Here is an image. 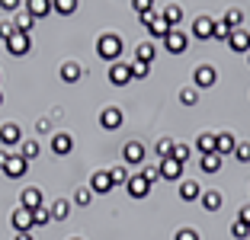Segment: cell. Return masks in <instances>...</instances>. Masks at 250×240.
<instances>
[{
	"mask_svg": "<svg viewBox=\"0 0 250 240\" xmlns=\"http://www.w3.org/2000/svg\"><path fill=\"white\" fill-rule=\"evenodd\" d=\"M122 48H125V42L116 36V32H106V36L96 39V55H100L103 61H112V64H116L119 55H122Z\"/></svg>",
	"mask_w": 250,
	"mask_h": 240,
	"instance_id": "1",
	"label": "cell"
},
{
	"mask_svg": "<svg viewBox=\"0 0 250 240\" xmlns=\"http://www.w3.org/2000/svg\"><path fill=\"white\" fill-rule=\"evenodd\" d=\"M138 20H141V26H145L151 36H157V39H167V32L173 29V26H170L164 16H157V13H145V16H138Z\"/></svg>",
	"mask_w": 250,
	"mask_h": 240,
	"instance_id": "2",
	"label": "cell"
},
{
	"mask_svg": "<svg viewBox=\"0 0 250 240\" xmlns=\"http://www.w3.org/2000/svg\"><path fill=\"white\" fill-rule=\"evenodd\" d=\"M215 80H218V74H215L212 64H196V67H192V87H196V90L215 87Z\"/></svg>",
	"mask_w": 250,
	"mask_h": 240,
	"instance_id": "3",
	"label": "cell"
},
{
	"mask_svg": "<svg viewBox=\"0 0 250 240\" xmlns=\"http://www.w3.org/2000/svg\"><path fill=\"white\" fill-rule=\"evenodd\" d=\"M7 51L13 55V58H22V55H29V51H32V39H29V32H13V36L7 39Z\"/></svg>",
	"mask_w": 250,
	"mask_h": 240,
	"instance_id": "4",
	"label": "cell"
},
{
	"mask_svg": "<svg viewBox=\"0 0 250 240\" xmlns=\"http://www.w3.org/2000/svg\"><path fill=\"white\" fill-rule=\"evenodd\" d=\"M26 173H29V160L20 157V154H10V160L3 163V176L7 180H22Z\"/></svg>",
	"mask_w": 250,
	"mask_h": 240,
	"instance_id": "5",
	"label": "cell"
},
{
	"mask_svg": "<svg viewBox=\"0 0 250 240\" xmlns=\"http://www.w3.org/2000/svg\"><path fill=\"white\" fill-rule=\"evenodd\" d=\"M10 224H13L16 234H29L32 227H36V224H32V211H29V208H22V205L13 211V215H10Z\"/></svg>",
	"mask_w": 250,
	"mask_h": 240,
	"instance_id": "6",
	"label": "cell"
},
{
	"mask_svg": "<svg viewBox=\"0 0 250 240\" xmlns=\"http://www.w3.org/2000/svg\"><path fill=\"white\" fill-rule=\"evenodd\" d=\"M183 167H186V163H180V160H173V157H167V160H161V163H157L161 180H170V182H177L180 176H183Z\"/></svg>",
	"mask_w": 250,
	"mask_h": 240,
	"instance_id": "7",
	"label": "cell"
},
{
	"mask_svg": "<svg viewBox=\"0 0 250 240\" xmlns=\"http://www.w3.org/2000/svg\"><path fill=\"white\" fill-rule=\"evenodd\" d=\"M164 45H167L170 55H183V51L189 48V39H186L180 29H170V32H167V39H164Z\"/></svg>",
	"mask_w": 250,
	"mask_h": 240,
	"instance_id": "8",
	"label": "cell"
},
{
	"mask_svg": "<svg viewBox=\"0 0 250 240\" xmlns=\"http://www.w3.org/2000/svg\"><path fill=\"white\" fill-rule=\"evenodd\" d=\"M145 144H138V141H128V144L122 147V157H125V167H138L141 160H145Z\"/></svg>",
	"mask_w": 250,
	"mask_h": 240,
	"instance_id": "9",
	"label": "cell"
},
{
	"mask_svg": "<svg viewBox=\"0 0 250 240\" xmlns=\"http://www.w3.org/2000/svg\"><path fill=\"white\" fill-rule=\"evenodd\" d=\"M192 36L196 39H215V20L212 16H196V22H192Z\"/></svg>",
	"mask_w": 250,
	"mask_h": 240,
	"instance_id": "10",
	"label": "cell"
},
{
	"mask_svg": "<svg viewBox=\"0 0 250 240\" xmlns=\"http://www.w3.org/2000/svg\"><path fill=\"white\" fill-rule=\"evenodd\" d=\"M128 80H132V67L125 64V61H116V64L109 67V83L112 87H125Z\"/></svg>",
	"mask_w": 250,
	"mask_h": 240,
	"instance_id": "11",
	"label": "cell"
},
{
	"mask_svg": "<svg viewBox=\"0 0 250 240\" xmlns=\"http://www.w3.org/2000/svg\"><path fill=\"white\" fill-rule=\"evenodd\" d=\"M112 189V180H109V170H96L93 176H90V192H96V196H106V192Z\"/></svg>",
	"mask_w": 250,
	"mask_h": 240,
	"instance_id": "12",
	"label": "cell"
},
{
	"mask_svg": "<svg viewBox=\"0 0 250 240\" xmlns=\"http://www.w3.org/2000/svg\"><path fill=\"white\" fill-rule=\"evenodd\" d=\"M122 109H116V106H106L103 112H100V125H103L106 131H116L119 125H122Z\"/></svg>",
	"mask_w": 250,
	"mask_h": 240,
	"instance_id": "13",
	"label": "cell"
},
{
	"mask_svg": "<svg viewBox=\"0 0 250 240\" xmlns=\"http://www.w3.org/2000/svg\"><path fill=\"white\" fill-rule=\"evenodd\" d=\"M228 48H231V51H237V55H250V32H247V29H237V32H231V39H228Z\"/></svg>",
	"mask_w": 250,
	"mask_h": 240,
	"instance_id": "14",
	"label": "cell"
},
{
	"mask_svg": "<svg viewBox=\"0 0 250 240\" xmlns=\"http://www.w3.org/2000/svg\"><path fill=\"white\" fill-rule=\"evenodd\" d=\"M125 189H128V196H132V199H145L147 192H151V182H147L141 173H135L132 180L125 182Z\"/></svg>",
	"mask_w": 250,
	"mask_h": 240,
	"instance_id": "15",
	"label": "cell"
},
{
	"mask_svg": "<svg viewBox=\"0 0 250 240\" xmlns=\"http://www.w3.org/2000/svg\"><path fill=\"white\" fill-rule=\"evenodd\" d=\"M0 144L3 147H13V144H22V131H20V125H0Z\"/></svg>",
	"mask_w": 250,
	"mask_h": 240,
	"instance_id": "16",
	"label": "cell"
},
{
	"mask_svg": "<svg viewBox=\"0 0 250 240\" xmlns=\"http://www.w3.org/2000/svg\"><path fill=\"white\" fill-rule=\"evenodd\" d=\"M237 147V138L231 135V131H221V135H215V154L218 157H225V154H234Z\"/></svg>",
	"mask_w": 250,
	"mask_h": 240,
	"instance_id": "17",
	"label": "cell"
},
{
	"mask_svg": "<svg viewBox=\"0 0 250 240\" xmlns=\"http://www.w3.org/2000/svg\"><path fill=\"white\" fill-rule=\"evenodd\" d=\"M20 205H22V208H29V211H36V208H42V205H45V199H42V192H39L36 186H29V189H22Z\"/></svg>",
	"mask_w": 250,
	"mask_h": 240,
	"instance_id": "18",
	"label": "cell"
},
{
	"mask_svg": "<svg viewBox=\"0 0 250 240\" xmlns=\"http://www.w3.org/2000/svg\"><path fill=\"white\" fill-rule=\"evenodd\" d=\"M52 0H29V3H26V13L32 16V20H42V16H48L52 13Z\"/></svg>",
	"mask_w": 250,
	"mask_h": 240,
	"instance_id": "19",
	"label": "cell"
},
{
	"mask_svg": "<svg viewBox=\"0 0 250 240\" xmlns=\"http://www.w3.org/2000/svg\"><path fill=\"white\" fill-rule=\"evenodd\" d=\"M52 151L58 154V157H67V154L74 151V138H71V135H64V131L55 135V138H52Z\"/></svg>",
	"mask_w": 250,
	"mask_h": 240,
	"instance_id": "20",
	"label": "cell"
},
{
	"mask_svg": "<svg viewBox=\"0 0 250 240\" xmlns=\"http://www.w3.org/2000/svg\"><path fill=\"white\" fill-rule=\"evenodd\" d=\"M81 77H83V67L77 64V61H64V64H61V80H64V83H77Z\"/></svg>",
	"mask_w": 250,
	"mask_h": 240,
	"instance_id": "21",
	"label": "cell"
},
{
	"mask_svg": "<svg viewBox=\"0 0 250 240\" xmlns=\"http://www.w3.org/2000/svg\"><path fill=\"white\" fill-rule=\"evenodd\" d=\"M154 58H157L154 42H138V48H135V61H141V64H151Z\"/></svg>",
	"mask_w": 250,
	"mask_h": 240,
	"instance_id": "22",
	"label": "cell"
},
{
	"mask_svg": "<svg viewBox=\"0 0 250 240\" xmlns=\"http://www.w3.org/2000/svg\"><path fill=\"white\" fill-rule=\"evenodd\" d=\"M183 202H196V199H202V189H199V182H192V180H186V182H180V192H177Z\"/></svg>",
	"mask_w": 250,
	"mask_h": 240,
	"instance_id": "23",
	"label": "cell"
},
{
	"mask_svg": "<svg viewBox=\"0 0 250 240\" xmlns=\"http://www.w3.org/2000/svg\"><path fill=\"white\" fill-rule=\"evenodd\" d=\"M221 202H225V199H221L218 189H206V192H202V208H206V211H218Z\"/></svg>",
	"mask_w": 250,
	"mask_h": 240,
	"instance_id": "24",
	"label": "cell"
},
{
	"mask_svg": "<svg viewBox=\"0 0 250 240\" xmlns=\"http://www.w3.org/2000/svg\"><path fill=\"white\" fill-rule=\"evenodd\" d=\"M221 22H225V26H228L231 32H237V29H241V26H244V13H241V10H237V7H231L228 13H225V20H221Z\"/></svg>",
	"mask_w": 250,
	"mask_h": 240,
	"instance_id": "25",
	"label": "cell"
},
{
	"mask_svg": "<svg viewBox=\"0 0 250 240\" xmlns=\"http://www.w3.org/2000/svg\"><path fill=\"white\" fill-rule=\"evenodd\" d=\"M52 7H55V13H61V16H71L74 10L81 7V0H52Z\"/></svg>",
	"mask_w": 250,
	"mask_h": 240,
	"instance_id": "26",
	"label": "cell"
},
{
	"mask_svg": "<svg viewBox=\"0 0 250 240\" xmlns=\"http://www.w3.org/2000/svg\"><path fill=\"white\" fill-rule=\"evenodd\" d=\"M196 147H199V154H215V135L202 131V135L196 138Z\"/></svg>",
	"mask_w": 250,
	"mask_h": 240,
	"instance_id": "27",
	"label": "cell"
},
{
	"mask_svg": "<svg viewBox=\"0 0 250 240\" xmlns=\"http://www.w3.org/2000/svg\"><path fill=\"white\" fill-rule=\"evenodd\" d=\"M218 170H221L218 154H202V173H218Z\"/></svg>",
	"mask_w": 250,
	"mask_h": 240,
	"instance_id": "28",
	"label": "cell"
},
{
	"mask_svg": "<svg viewBox=\"0 0 250 240\" xmlns=\"http://www.w3.org/2000/svg\"><path fill=\"white\" fill-rule=\"evenodd\" d=\"M67 215H71V202H67V199H58V202L52 205V218L55 221H64Z\"/></svg>",
	"mask_w": 250,
	"mask_h": 240,
	"instance_id": "29",
	"label": "cell"
},
{
	"mask_svg": "<svg viewBox=\"0 0 250 240\" xmlns=\"http://www.w3.org/2000/svg\"><path fill=\"white\" fill-rule=\"evenodd\" d=\"M109 180H112V186H125V182L132 180V173H128L125 167H112L109 170Z\"/></svg>",
	"mask_w": 250,
	"mask_h": 240,
	"instance_id": "30",
	"label": "cell"
},
{
	"mask_svg": "<svg viewBox=\"0 0 250 240\" xmlns=\"http://www.w3.org/2000/svg\"><path fill=\"white\" fill-rule=\"evenodd\" d=\"M164 20H167L170 26L177 29V26H180V20H183V7H180V3H177V7H167V10H164Z\"/></svg>",
	"mask_w": 250,
	"mask_h": 240,
	"instance_id": "31",
	"label": "cell"
},
{
	"mask_svg": "<svg viewBox=\"0 0 250 240\" xmlns=\"http://www.w3.org/2000/svg\"><path fill=\"white\" fill-rule=\"evenodd\" d=\"M20 157L36 160L39 157V141H22V144H20Z\"/></svg>",
	"mask_w": 250,
	"mask_h": 240,
	"instance_id": "32",
	"label": "cell"
},
{
	"mask_svg": "<svg viewBox=\"0 0 250 240\" xmlns=\"http://www.w3.org/2000/svg\"><path fill=\"white\" fill-rule=\"evenodd\" d=\"M154 151H157V157H161V160L173 157V141H170V138H161V141L154 144Z\"/></svg>",
	"mask_w": 250,
	"mask_h": 240,
	"instance_id": "33",
	"label": "cell"
},
{
	"mask_svg": "<svg viewBox=\"0 0 250 240\" xmlns=\"http://www.w3.org/2000/svg\"><path fill=\"white\" fill-rule=\"evenodd\" d=\"M48 221H55V218H52V208H48V205H42V208L32 211V224H48Z\"/></svg>",
	"mask_w": 250,
	"mask_h": 240,
	"instance_id": "34",
	"label": "cell"
},
{
	"mask_svg": "<svg viewBox=\"0 0 250 240\" xmlns=\"http://www.w3.org/2000/svg\"><path fill=\"white\" fill-rule=\"evenodd\" d=\"M180 102H183V106H196L199 102V90L196 87H183L180 90Z\"/></svg>",
	"mask_w": 250,
	"mask_h": 240,
	"instance_id": "35",
	"label": "cell"
},
{
	"mask_svg": "<svg viewBox=\"0 0 250 240\" xmlns=\"http://www.w3.org/2000/svg\"><path fill=\"white\" fill-rule=\"evenodd\" d=\"M13 26H16V32H29L32 26H36V20H32L29 13H20V16L13 20Z\"/></svg>",
	"mask_w": 250,
	"mask_h": 240,
	"instance_id": "36",
	"label": "cell"
},
{
	"mask_svg": "<svg viewBox=\"0 0 250 240\" xmlns=\"http://www.w3.org/2000/svg\"><path fill=\"white\" fill-rule=\"evenodd\" d=\"M132 80H145L147 74H151V64H141V61H132Z\"/></svg>",
	"mask_w": 250,
	"mask_h": 240,
	"instance_id": "37",
	"label": "cell"
},
{
	"mask_svg": "<svg viewBox=\"0 0 250 240\" xmlns=\"http://www.w3.org/2000/svg\"><path fill=\"white\" fill-rule=\"evenodd\" d=\"M231 237H234V240H247L250 237V227L244 224V221H234V224H231Z\"/></svg>",
	"mask_w": 250,
	"mask_h": 240,
	"instance_id": "38",
	"label": "cell"
},
{
	"mask_svg": "<svg viewBox=\"0 0 250 240\" xmlns=\"http://www.w3.org/2000/svg\"><path fill=\"white\" fill-rule=\"evenodd\" d=\"M234 157L241 160V163H250V141H237V147H234Z\"/></svg>",
	"mask_w": 250,
	"mask_h": 240,
	"instance_id": "39",
	"label": "cell"
},
{
	"mask_svg": "<svg viewBox=\"0 0 250 240\" xmlns=\"http://www.w3.org/2000/svg\"><path fill=\"white\" fill-rule=\"evenodd\" d=\"M132 7H135V13H138V16L154 13V0H132Z\"/></svg>",
	"mask_w": 250,
	"mask_h": 240,
	"instance_id": "40",
	"label": "cell"
},
{
	"mask_svg": "<svg viewBox=\"0 0 250 240\" xmlns=\"http://www.w3.org/2000/svg\"><path fill=\"white\" fill-rule=\"evenodd\" d=\"M173 160L186 163V160H189V147H186V144H180V141H173Z\"/></svg>",
	"mask_w": 250,
	"mask_h": 240,
	"instance_id": "41",
	"label": "cell"
},
{
	"mask_svg": "<svg viewBox=\"0 0 250 240\" xmlns=\"http://www.w3.org/2000/svg\"><path fill=\"white\" fill-rule=\"evenodd\" d=\"M90 199H93V192H90V186H87V189H77V192H74V202L81 205V208H87V205H90Z\"/></svg>",
	"mask_w": 250,
	"mask_h": 240,
	"instance_id": "42",
	"label": "cell"
},
{
	"mask_svg": "<svg viewBox=\"0 0 250 240\" xmlns=\"http://www.w3.org/2000/svg\"><path fill=\"white\" fill-rule=\"evenodd\" d=\"M13 32H16V26H13L10 20H3V22H0V42H7V39L13 36Z\"/></svg>",
	"mask_w": 250,
	"mask_h": 240,
	"instance_id": "43",
	"label": "cell"
},
{
	"mask_svg": "<svg viewBox=\"0 0 250 240\" xmlns=\"http://www.w3.org/2000/svg\"><path fill=\"white\" fill-rule=\"evenodd\" d=\"M215 39H218V42H228L231 39V29L225 26V22H215Z\"/></svg>",
	"mask_w": 250,
	"mask_h": 240,
	"instance_id": "44",
	"label": "cell"
},
{
	"mask_svg": "<svg viewBox=\"0 0 250 240\" xmlns=\"http://www.w3.org/2000/svg\"><path fill=\"white\" fill-rule=\"evenodd\" d=\"M173 240H199V234L192 231V227H183V231H177V234H173Z\"/></svg>",
	"mask_w": 250,
	"mask_h": 240,
	"instance_id": "45",
	"label": "cell"
},
{
	"mask_svg": "<svg viewBox=\"0 0 250 240\" xmlns=\"http://www.w3.org/2000/svg\"><path fill=\"white\" fill-rule=\"evenodd\" d=\"M141 176H145V180L151 182V186H154V182L161 180V170H157V167H147V170H141Z\"/></svg>",
	"mask_w": 250,
	"mask_h": 240,
	"instance_id": "46",
	"label": "cell"
},
{
	"mask_svg": "<svg viewBox=\"0 0 250 240\" xmlns=\"http://www.w3.org/2000/svg\"><path fill=\"white\" fill-rule=\"evenodd\" d=\"M20 3H22V0H0V7L7 10V13H13V10H20Z\"/></svg>",
	"mask_w": 250,
	"mask_h": 240,
	"instance_id": "47",
	"label": "cell"
},
{
	"mask_svg": "<svg viewBox=\"0 0 250 240\" xmlns=\"http://www.w3.org/2000/svg\"><path fill=\"white\" fill-rule=\"evenodd\" d=\"M237 221H244V224L250 227V205H244V208L237 211Z\"/></svg>",
	"mask_w": 250,
	"mask_h": 240,
	"instance_id": "48",
	"label": "cell"
},
{
	"mask_svg": "<svg viewBox=\"0 0 250 240\" xmlns=\"http://www.w3.org/2000/svg\"><path fill=\"white\" fill-rule=\"evenodd\" d=\"M48 128H52V119H39V122H36V131H42V135H45Z\"/></svg>",
	"mask_w": 250,
	"mask_h": 240,
	"instance_id": "49",
	"label": "cell"
},
{
	"mask_svg": "<svg viewBox=\"0 0 250 240\" xmlns=\"http://www.w3.org/2000/svg\"><path fill=\"white\" fill-rule=\"evenodd\" d=\"M7 160H10V154L3 151V147H0V170H3V163H7Z\"/></svg>",
	"mask_w": 250,
	"mask_h": 240,
	"instance_id": "50",
	"label": "cell"
},
{
	"mask_svg": "<svg viewBox=\"0 0 250 240\" xmlns=\"http://www.w3.org/2000/svg\"><path fill=\"white\" fill-rule=\"evenodd\" d=\"M13 240H32V234H16Z\"/></svg>",
	"mask_w": 250,
	"mask_h": 240,
	"instance_id": "51",
	"label": "cell"
},
{
	"mask_svg": "<svg viewBox=\"0 0 250 240\" xmlns=\"http://www.w3.org/2000/svg\"><path fill=\"white\" fill-rule=\"evenodd\" d=\"M0 106H3V93H0Z\"/></svg>",
	"mask_w": 250,
	"mask_h": 240,
	"instance_id": "52",
	"label": "cell"
},
{
	"mask_svg": "<svg viewBox=\"0 0 250 240\" xmlns=\"http://www.w3.org/2000/svg\"><path fill=\"white\" fill-rule=\"evenodd\" d=\"M71 240H81V237H71Z\"/></svg>",
	"mask_w": 250,
	"mask_h": 240,
	"instance_id": "53",
	"label": "cell"
},
{
	"mask_svg": "<svg viewBox=\"0 0 250 240\" xmlns=\"http://www.w3.org/2000/svg\"><path fill=\"white\" fill-rule=\"evenodd\" d=\"M247 61H250V55H247Z\"/></svg>",
	"mask_w": 250,
	"mask_h": 240,
	"instance_id": "54",
	"label": "cell"
}]
</instances>
